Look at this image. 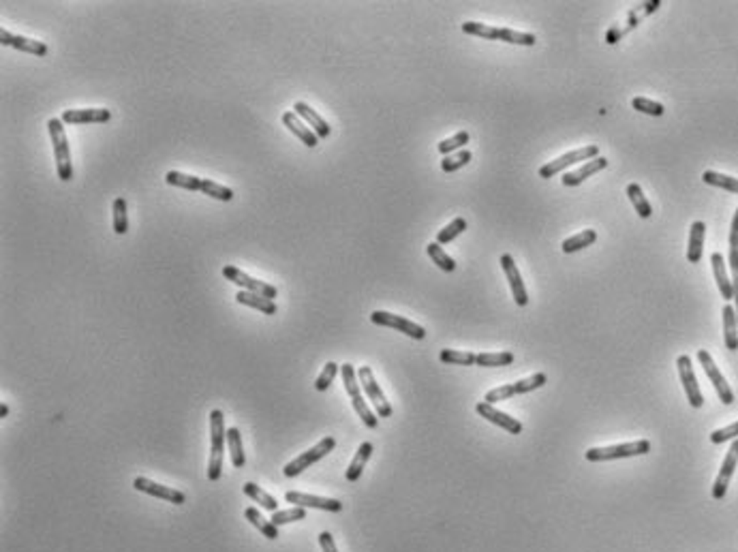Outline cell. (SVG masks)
Listing matches in <instances>:
<instances>
[{"label":"cell","mask_w":738,"mask_h":552,"mask_svg":"<svg viewBox=\"0 0 738 552\" xmlns=\"http://www.w3.org/2000/svg\"><path fill=\"white\" fill-rule=\"evenodd\" d=\"M227 441L225 415L221 409L210 411V462H208V479L218 482L223 475V452Z\"/></svg>","instance_id":"obj_1"},{"label":"cell","mask_w":738,"mask_h":552,"mask_svg":"<svg viewBox=\"0 0 738 552\" xmlns=\"http://www.w3.org/2000/svg\"><path fill=\"white\" fill-rule=\"evenodd\" d=\"M165 182L169 186L206 193L208 197H214L218 201H231L233 199V191L229 186H223V184L212 182L208 178H199V176H191V174H182V171H167L165 174Z\"/></svg>","instance_id":"obj_2"},{"label":"cell","mask_w":738,"mask_h":552,"mask_svg":"<svg viewBox=\"0 0 738 552\" xmlns=\"http://www.w3.org/2000/svg\"><path fill=\"white\" fill-rule=\"evenodd\" d=\"M48 131L54 144V159H56V171L63 182H69L73 178V165H71V148L65 131V122L60 118L48 120Z\"/></svg>","instance_id":"obj_3"},{"label":"cell","mask_w":738,"mask_h":552,"mask_svg":"<svg viewBox=\"0 0 738 552\" xmlns=\"http://www.w3.org/2000/svg\"><path fill=\"white\" fill-rule=\"evenodd\" d=\"M340 373H342V383H344V390H347V394L351 398V405H353L355 413L362 418V422L368 428H377L379 420H377V415L371 409H368V405H366L364 396H362V386L357 381V371L351 364H342Z\"/></svg>","instance_id":"obj_4"},{"label":"cell","mask_w":738,"mask_h":552,"mask_svg":"<svg viewBox=\"0 0 738 552\" xmlns=\"http://www.w3.org/2000/svg\"><path fill=\"white\" fill-rule=\"evenodd\" d=\"M650 452V441L640 439L631 443H621V445H610V447H591L584 456L589 462H603V460H618V458H629V456H642Z\"/></svg>","instance_id":"obj_5"},{"label":"cell","mask_w":738,"mask_h":552,"mask_svg":"<svg viewBox=\"0 0 738 552\" xmlns=\"http://www.w3.org/2000/svg\"><path fill=\"white\" fill-rule=\"evenodd\" d=\"M334 447H336V439H334V437H323L317 445H312L310 450H306L304 454H300L297 458H293L291 462H287L285 469H283V473H285L287 477H295V475H300L304 469H308L310 465H315L317 460H321L323 456H327Z\"/></svg>","instance_id":"obj_6"},{"label":"cell","mask_w":738,"mask_h":552,"mask_svg":"<svg viewBox=\"0 0 738 552\" xmlns=\"http://www.w3.org/2000/svg\"><path fill=\"white\" fill-rule=\"evenodd\" d=\"M597 156H599V146H582V148H576V150H571V152H567V154H563V156H559V159H554V161L542 165V167H539V178H554L559 171L571 167L574 163H580V161L586 163V161L597 159Z\"/></svg>","instance_id":"obj_7"},{"label":"cell","mask_w":738,"mask_h":552,"mask_svg":"<svg viewBox=\"0 0 738 552\" xmlns=\"http://www.w3.org/2000/svg\"><path fill=\"white\" fill-rule=\"evenodd\" d=\"M357 381H359L362 390L366 392L368 400L375 405L377 415L379 418H390L392 415V405L386 400V396H384V392H381V388H379V383H377V379L373 375V368L371 366L357 368Z\"/></svg>","instance_id":"obj_8"},{"label":"cell","mask_w":738,"mask_h":552,"mask_svg":"<svg viewBox=\"0 0 738 552\" xmlns=\"http://www.w3.org/2000/svg\"><path fill=\"white\" fill-rule=\"evenodd\" d=\"M546 375L544 373H537V375H531L529 379H520L516 383H510V386H501V388H495L486 394L484 403L488 405H495V403H501V400H507L516 394H527V392H533L542 386H546Z\"/></svg>","instance_id":"obj_9"},{"label":"cell","mask_w":738,"mask_h":552,"mask_svg":"<svg viewBox=\"0 0 738 552\" xmlns=\"http://www.w3.org/2000/svg\"><path fill=\"white\" fill-rule=\"evenodd\" d=\"M223 276H225L227 281L236 283L238 287H242V292L259 294V296L270 298V300H274V298L278 296V292H276L274 285H268V283H263V281H259V279H253V276H248L246 272L238 270L236 265H225V267H223Z\"/></svg>","instance_id":"obj_10"},{"label":"cell","mask_w":738,"mask_h":552,"mask_svg":"<svg viewBox=\"0 0 738 552\" xmlns=\"http://www.w3.org/2000/svg\"><path fill=\"white\" fill-rule=\"evenodd\" d=\"M371 322L377 324V326H384V328H394V330H399V332H403V334H407V336H411L416 341H422L426 336V330L422 326H418L416 322L405 319L401 315L388 313V311H375L371 315Z\"/></svg>","instance_id":"obj_11"},{"label":"cell","mask_w":738,"mask_h":552,"mask_svg":"<svg viewBox=\"0 0 738 552\" xmlns=\"http://www.w3.org/2000/svg\"><path fill=\"white\" fill-rule=\"evenodd\" d=\"M697 360H700V364H702L706 377H708L710 383L715 386V390H717L721 403H723V405H732V403H734V392H732V388L727 386V381H725V377L721 375V371L717 368V364H715V360L710 358V354H708L706 349H700V351H697Z\"/></svg>","instance_id":"obj_12"},{"label":"cell","mask_w":738,"mask_h":552,"mask_svg":"<svg viewBox=\"0 0 738 552\" xmlns=\"http://www.w3.org/2000/svg\"><path fill=\"white\" fill-rule=\"evenodd\" d=\"M676 368H678V375H680V383L685 388V394H687V400L693 409H700L704 405V396L700 392V386H697V379H695V373H693V366H691V358L689 356H680L676 360Z\"/></svg>","instance_id":"obj_13"},{"label":"cell","mask_w":738,"mask_h":552,"mask_svg":"<svg viewBox=\"0 0 738 552\" xmlns=\"http://www.w3.org/2000/svg\"><path fill=\"white\" fill-rule=\"evenodd\" d=\"M133 488L139 490V492H146L150 497H157V499H163V501H169L174 505H182L186 503V494L172 488V486H163V484H157L148 477H135L133 479Z\"/></svg>","instance_id":"obj_14"},{"label":"cell","mask_w":738,"mask_h":552,"mask_svg":"<svg viewBox=\"0 0 738 552\" xmlns=\"http://www.w3.org/2000/svg\"><path fill=\"white\" fill-rule=\"evenodd\" d=\"M736 465H738V439H734L732 441V447L727 450V454H725V460H723V465H721V471H719V475H717V479H715V486H712V499H723L725 497V492H727V486H729V479H732V475H734V469H736Z\"/></svg>","instance_id":"obj_15"},{"label":"cell","mask_w":738,"mask_h":552,"mask_svg":"<svg viewBox=\"0 0 738 552\" xmlns=\"http://www.w3.org/2000/svg\"><path fill=\"white\" fill-rule=\"evenodd\" d=\"M112 112L105 107H88V110H65L60 120L65 124H103L110 122Z\"/></svg>","instance_id":"obj_16"},{"label":"cell","mask_w":738,"mask_h":552,"mask_svg":"<svg viewBox=\"0 0 738 552\" xmlns=\"http://www.w3.org/2000/svg\"><path fill=\"white\" fill-rule=\"evenodd\" d=\"M287 503H293L297 507H312V509H323V511H342V503L338 499H327V497H315V494H304L289 490L285 494Z\"/></svg>","instance_id":"obj_17"},{"label":"cell","mask_w":738,"mask_h":552,"mask_svg":"<svg viewBox=\"0 0 738 552\" xmlns=\"http://www.w3.org/2000/svg\"><path fill=\"white\" fill-rule=\"evenodd\" d=\"M501 267H503V272H505V276H507V281H510V287H512V294H514V302H516L518 307H527L529 296H527V290H524V283H522V276H520V272H518V267H516L514 257L507 255V253L501 255Z\"/></svg>","instance_id":"obj_18"},{"label":"cell","mask_w":738,"mask_h":552,"mask_svg":"<svg viewBox=\"0 0 738 552\" xmlns=\"http://www.w3.org/2000/svg\"><path fill=\"white\" fill-rule=\"evenodd\" d=\"M0 43L7 46V48H16L20 52H26V54H33V56H46L50 52L43 41L31 39V37H22V35H14L9 31H0Z\"/></svg>","instance_id":"obj_19"},{"label":"cell","mask_w":738,"mask_h":552,"mask_svg":"<svg viewBox=\"0 0 738 552\" xmlns=\"http://www.w3.org/2000/svg\"><path fill=\"white\" fill-rule=\"evenodd\" d=\"M475 411H478V413H480L484 420H488V422H492V424L501 426L503 430H507L510 435H520V432H522V424H520L516 418H512V415H507V413H503V411L495 409V405H488V403H478Z\"/></svg>","instance_id":"obj_20"},{"label":"cell","mask_w":738,"mask_h":552,"mask_svg":"<svg viewBox=\"0 0 738 552\" xmlns=\"http://www.w3.org/2000/svg\"><path fill=\"white\" fill-rule=\"evenodd\" d=\"M280 120H283V124L306 146V148H315L317 144H319V137L312 133V129L310 127H306V122L291 110V112H285L283 116H280Z\"/></svg>","instance_id":"obj_21"},{"label":"cell","mask_w":738,"mask_h":552,"mask_svg":"<svg viewBox=\"0 0 738 552\" xmlns=\"http://www.w3.org/2000/svg\"><path fill=\"white\" fill-rule=\"evenodd\" d=\"M293 112L306 122V124H310V129H312V133L319 137V139H327L330 137V133H332V129H330V124L308 105V103H304V101H297L295 105H293Z\"/></svg>","instance_id":"obj_22"},{"label":"cell","mask_w":738,"mask_h":552,"mask_svg":"<svg viewBox=\"0 0 738 552\" xmlns=\"http://www.w3.org/2000/svg\"><path fill=\"white\" fill-rule=\"evenodd\" d=\"M710 263H712V274H715V281H717V287L721 292V298L725 302L734 300V287H732V279L727 276V270H725V259L721 253H712L710 255Z\"/></svg>","instance_id":"obj_23"},{"label":"cell","mask_w":738,"mask_h":552,"mask_svg":"<svg viewBox=\"0 0 738 552\" xmlns=\"http://www.w3.org/2000/svg\"><path fill=\"white\" fill-rule=\"evenodd\" d=\"M606 167H608V159H603V156L591 159V161H586L580 169L565 174V176H563V184H565V186H578V184H582L586 178H591L593 174H597V171H601V169H606Z\"/></svg>","instance_id":"obj_24"},{"label":"cell","mask_w":738,"mask_h":552,"mask_svg":"<svg viewBox=\"0 0 738 552\" xmlns=\"http://www.w3.org/2000/svg\"><path fill=\"white\" fill-rule=\"evenodd\" d=\"M704 235H706V225L702 221L691 223L689 229V246H687V259L689 263H700L702 253H704Z\"/></svg>","instance_id":"obj_25"},{"label":"cell","mask_w":738,"mask_h":552,"mask_svg":"<svg viewBox=\"0 0 738 552\" xmlns=\"http://www.w3.org/2000/svg\"><path fill=\"white\" fill-rule=\"evenodd\" d=\"M723 315V339H725V347L729 351H738V319H736V309H732L729 304L723 307L721 311Z\"/></svg>","instance_id":"obj_26"},{"label":"cell","mask_w":738,"mask_h":552,"mask_svg":"<svg viewBox=\"0 0 738 552\" xmlns=\"http://www.w3.org/2000/svg\"><path fill=\"white\" fill-rule=\"evenodd\" d=\"M236 302L238 304H244V307H251L263 315H276V302L270 300V298H263L259 294H251V292H240L236 296Z\"/></svg>","instance_id":"obj_27"},{"label":"cell","mask_w":738,"mask_h":552,"mask_svg":"<svg viewBox=\"0 0 738 552\" xmlns=\"http://www.w3.org/2000/svg\"><path fill=\"white\" fill-rule=\"evenodd\" d=\"M371 456H373V443L364 441L357 447V454H355V458L351 460V465H349V469L344 473L347 482H357L359 479V475H362V471H364V467H366V462H368V458H371Z\"/></svg>","instance_id":"obj_28"},{"label":"cell","mask_w":738,"mask_h":552,"mask_svg":"<svg viewBox=\"0 0 738 552\" xmlns=\"http://www.w3.org/2000/svg\"><path fill=\"white\" fill-rule=\"evenodd\" d=\"M227 445H229L231 465L236 469H242L246 465V456H244V447H242V435L236 426L227 428Z\"/></svg>","instance_id":"obj_29"},{"label":"cell","mask_w":738,"mask_h":552,"mask_svg":"<svg viewBox=\"0 0 738 552\" xmlns=\"http://www.w3.org/2000/svg\"><path fill=\"white\" fill-rule=\"evenodd\" d=\"M244 516H246V520H248L255 529H259V533H263V537H268V539H276V537H278V526H274L272 520H265V518L259 514V509L246 507V509H244Z\"/></svg>","instance_id":"obj_30"},{"label":"cell","mask_w":738,"mask_h":552,"mask_svg":"<svg viewBox=\"0 0 738 552\" xmlns=\"http://www.w3.org/2000/svg\"><path fill=\"white\" fill-rule=\"evenodd\" d=\"M242 490H244L246 497H251L253 501H257L263 509H268V511H278V501H276L272 494H268L265 490H261L257 484L246 482V484L242 486Z\"/></svg>","instance_id":"obj_31"},{"label":"cell","mask_w":738,"mask_h":552,"mask_svg":"<svg viewBox=\"0 0 738 552\" xmlns=\"http://www.w3.org/2000/svg\"><path fill=\"white\" fill-rule=\"evenodd\" d=\"M627 197L631 199V203H633V208H636V212H638V216H640V218H648V216L653 214V208H650L648 199L644 197V193H642L640 184L631 182V184L627 186Z\"/></svg>","instance_id":"obj_32"},{"label":"cell","mask_w":738,"mask_h":552,"mask_svg":"<svg viewBox=\"0 0 738 552\" xmlns=\"http://www.w3.org/2000/svg\"><path fill=\"white\" fill-rule=\"evenodd\" d=\"M595 240H597V231H595V229H584V231H580V233H576V235H571V238H567V240L563 242V253L582 250V248L591 246Z\"/></svg>","instance_id":"obj_33"},{"label":"cell","mask_w":738,"mask_h":552,"mask_svg":"<svg viewBox=\"0 0 738 552\" xmlns=\"http://www.w3.org/2000/svg\"><path fill=\"white\" fill-rule=\"evenodd\" d=\"M463 33L473 35V37H482V39H490V41H501L503 37V28H495V26H486L480 22H465L463 24Z\"/></svg>","instance_id":"obj_34"},{"label":"cell","mask_w":738,"mask_h":552,"mask_svg":"<svg viewBox=\"0 0 738 552\" xmlns=\"http://www.w3.org/2000/svg\"><path fill=\"white\" fill-rule=\"evenodd\" d=\"M112 212H114V231L118 235H125L129 231V216H127V199L125 197H116L112 203Z\"/></svg>","instance_id":"obj_35"},{"label":"cell","mask_w":738,"mask_h":552,"mask_svg":"<svg viewBox=\"0 0 738 552\" xmlns=\"http://www.w3.org/2000/svg\"><path fill=\"white\" fill-rule=\"evenodd\" d=\"M702 180L710 186H719V189L729 191V193H738V178H732V176H725L719 171H704Z\"/></svg>","instance_id":"obj_36"},{"label":"cell","mask_w":738,"mask_h":552,"mask_svg":"<svg viewBox=\"0 0 738 552\" xmlns=\"http://www.w3.org/2000/svg\"><path fill=\"white\" fill-rule=\"evenodd\" d=\"M426 253H428V257L443 270V272H454L456 270V261L443 250V246L441 244H437V242H431L428 246H426Z\"/></svg>","instance_id":"obj_37"},{"label":"cell","mask_w":738,"mask_h":552,"mask_svg":"<svg viewBox=\"0 0 738 552\" xmlns=\"http://www.w3.org/2000/svg\"><path fill=\"white\" fill-rule=\"evenodd\" d=\"M439 360L443 364H458V366H473L478 356L471 351H456V349H443L439 354Z\"/></svg>","instance_id":"obj_38"},{"label":"cell","mask_w":738,"mask_h":552,"mask_svg":"<svg viewBox=\"0 0 738 552\" xmlns=\"http://www.w3.org/2000/svg\"><path fill=\"white\" fill-rule=\"evenodd\" d=\"M514 360H516V356L510 354V351H501V354H478L475 364H478V366L492 368V366H510V364H514Z\"/></svg>","instance_id":"obj_39"},{"label":"cell","mask_w":738,"mask_h":552,"mask_svg":"<svg viewBox=\"0 0 738 552\" xmlns=\"http://www.w3.org/2000/svg\"><path fill=\"white\" fill-rule=\"evenodd\" d=\"M471 152L469 150H460V152H456V154H448V156H443V161H441V169L446 171V174H454V171H458V169H463L469 161H471Z\"/></svg>","instance_id":"obj_40"},{"label":"cell","mask_w":738,"mask_h":552,"mask_svg":"<svg viewBox=\"0 0 738 552\" xmlns=\"http://www.w3.org/2000/svg\"><path fill=\"white\" fill-rule=\"evenodd\" d=\"M465 229H467V221H465L463 216L454 218L450 225H446V227L437 233V244H448V242H452V240L458 238Z\"/></svg>","instance_id":"obj_41"},{"label":"cell","mask_w":738,"mask_h":552,"mask_svg":"<svg viewBox=\"0 0 738 552\" xmlns=\"http://www.w3.org/2000/svg\"><path fill=\"white\" fill-rule=\"evenodd\" d=\"M306 516V509L304 507H289V509H278V511H272V524L274 526H280V524H289V522H295V520H304Z\"/></svg>","instance_id":"obj_42"},{"label":"cell","mask_w":738,"mask_h":552,"mask_svg":"<svg viewBox=\"0 0 738 552\" xmlns=\"http://www.w3.org/2000/svg\"><path fill=\"white\" fill-rule=\"evenodd\" d=\"M465 144H469V133H467V131H460V133H456L454 137H448V139L439 142L437 150H439L443 156H448V154H452V152H456V150L460 152V148H463Z\"/></svg>","instance_id":"obj_43"},{"label":"cell","mask_w":738,"mask_h":552,"mask_svg":"<svg viewBox=\"0 0 738 552\" xmlns=\"http://www.w3.org/2000/svg\"><path fill=\"white\" fill-rule=\"evenodd\" d=\"M727 265L732 270V287H734V302H736V319H738V244H729Z\"/></svg>","instance_id":"obj_44"},{"label":"cell","mask_w":738,"mask_h":552,"mask_svg":"<svg viewBox=\"0 0 738 552\" xmlns=\"http://www.w3.org/2000/svg\"><path fill=\"white\" fill-rule=\"evenodd\" d=\"M633 110L636 112H642V114H648V116H663L665 107L657 101H650V99H644V97H636L631 101Z\"/></svg>","instance_id":"obj_45"},{"label":"cell","mask_w":738,"mask_h":552,"mask_svg":"<svg viewBox=\"0 0 738 552\" xmlns=\"http://www.w3.org/2000/svg\"><path fill=\"white\" fill-rule=\"evenodd\" d=\"M338 364L336 362H327L325 366H323V371H321V375L317 377V381H315V390L317 392H325L330 386H332V381H334V377H336V373H338Z\"/></svg>","instance_id":"obj_46"},{"label":"cell","mask_w":738,"mask_h":552,"mask_svg":"<svg viewBox=\"0 0 738 552\" xmlns=\"http://www.w3.org/2000/svg\"><path fill=\"white\" fill-rule=\"evenodd\" d=\"M734 439H738V422H734V424H729V426H725V428H719V430H715V432L710 435V441H712L715 445L725 443V441H734Z\"/></svg>","instance_id":"obj_47"},{"label":"cell","mask_w":738,"mask_h":552,"mask_svg":"<svg viewBox=\"0 0 738 552\" xmlns=\"http://www.w3.org/2000/svg\"><path fill=\"white\" fill-rule=\"evenodd\" d=\"M319 543H321V550H323V552H338V550H336V543H334V537H332L327 531H323V533L319 535Z\"/></svg>","instance_id":"obj_48"},{"label":"cell","mask_w":738,"mask_h":552,"mask_svg":"<svg viewBox=\"0 0 738 552\" xmlns=\"http://www.w3.org/2000/svg\"><path fill=\"white\" fill-rule=\"evenodd\" d=\"M729 244H738V208L732 216V225H729Z\"/></svg>","instance_id":"obj_49"},{"label":"cell","mask_w":738,"mask_h":552,"mask_svg":"<svg viewBox=\"0 0 738 552\" xmlns=\"http://www.w3.org/2000/svg\"><path fill=\"white\" fill-rule=\"evenodd\" d=\"M9 415V407L3 403V405H0V418H7Z\"/></svg>","instance_id":"obj_50"}]
</instances>
